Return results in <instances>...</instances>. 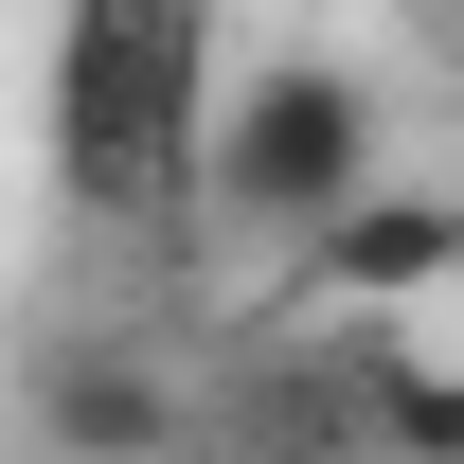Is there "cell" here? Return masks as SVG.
I'll return each mask as SVG.
<instances>
[{"label": "cell", "mask_w": 464, "mask_h": 464, "mask_svg": "<svg viewBox=\"0 0 464 464\" xmlns=\"http://www.w3.org/2000/svg\"><path fill=\"white\" fill-rule=\"evenodd\" d=\"M340 197H375V90H357L340 54H268L215 125H197V215L304 250Z\"/></svg>", "instance_id": "7a4b0ae2"}, {"label": "cell", "mask_w": 464, "mask_h": 464, "mask_svg": "<svg viewBox=\"0 0 464 464\" xmlns=\"http://www.w3.org/2000/svg\"><path fill=\"white\" fill-rule=\"evenodd\" d=\"M375 464H464V375L375 357Z\"/></svg>", "instance_id": "277c9868"}, {"label": "cell", "mask_w": 464, "mask_h": 464, "mask_svg": "<svg viewBox=\"0 0 464 464\" xmlns=\"http://www.w3.org/2000/svg\"><path fill=\"white\" fill-rule=\"evenodd\" d=\"M215 125V0H72L54 18V197L108 232L197 215Z\"/></svg>", "instance_id": "6da1fadb"}, {"label": "cell", "mask_w": 464, "mask_h": 464, "mask_svg": "<svg viewBox=\"0 0 464 464\" xmlns=\"http://www.w3.org/2000/svg\"><path fill=\"white\" fill-rule=\"evenodd\" d=\"M54 429H72V447H108V464H143V447H161V393H143V375H72Z\"/></svg>", "instance_id": "5b68a950"}, {"label": "cell", "mask_w": 464, "mask_h": 464, "mask_svg": "<svg viewBox=\"0 0 464 464\" xmlns=\"http://www.w3.org/2000/svg\"><path fill=\"white\" fill-rule=\"evenodd\" d=\"M429 268H464V197H340L304 232V286H340V304H393Z\"/></svg>", "instance_id": "3957f363"}]
</instances>
